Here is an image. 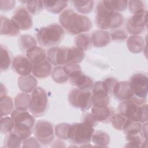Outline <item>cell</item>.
Instances as JSON below:
<instances>
[{
    "mask_svg": "<svg viewBox=\"0 0 148 148\" xmlns=\"http://www.w3.org/2000/svg\"><path fill=\"white\" fill-rule=\"evenodd\" d=\"M129 119L125 117L123 114L119 112L114 114L112 119V124L113 127L117 130L122 131L128 122Z\"/></svg>",
    "mask_w": 148,
    "mask_h": 148,
    "instance_id": "obj_38",
    "label": "cell"
},
{
    "mask_svg": "<svg viewBox=\"0 0 148 148\" xmlns=\"http://www.w3.org/2000/svg\"><path fill=\"white\" fill-rule=\"evenodd\" d=\"M18 45L20 49L27 52L29 49L37 46L36 40L31 35H22L18 39Z\"/></svg>",
    "mask_w": 148,
    "mask_h": 148,
    "instance_id": "obj_32",
    "label": "cell"
},
{
    "mask_svg": "<svg viewBox=\"0 0 148 148\" xmlns=\"http://www.w3.org/2000/svg\"><path fill=\"white\" fill-rule=\"evenodd\" d=\"M1 71H5L9 68L11 64V56L8 49L2 45H1L0 51Z\"/></svg>",
    "mask_w": 148,
    "mask_h": 148,
    "instance_id": "obj_34",
    "label": "cell"
},
{
    "mask_svg": "<svg viewBox=\"0 0 148 148\" xmlns=\"http://www.w3.org/2000/svg\"><path fill=\"white\" fill-rule=\"evenodd\" d=\"M16 4L15 1H0V10L2 12H8L14 8Z\"/></svg>",
    "mask_w": 148,
    "mask_h": 148,
    "instance_id": "obj_44",
    "label": "cell"
},
{
    "mask_svg": "<svg viewBox=\"0 0 148 148\" xmlns=\"http://www.w3.org/2000/svg\"><path fill=\"white\" fill-rule=\"evenodd\" d=\"M110 39L114 42H123L128 38L127 32L121 28L112 29L109 34Z\"/></svg>",
    "mask_w": 148,
    "mask_h": 148,
    "instance_id": "obj_41",
    "label": "cell"
},
{
    "mask_svg": "<svg viewBox=\"0 0 148 148\" xmlns=\"http://www.w3.org/2000/svg\"><path fill=\"white\" fill-rule=\"evenodd\" d=\"M127 6L130 12L133 14L145 10V5L142 1H129Z\"/></svg>",
    "mask_w": 148,
    "mask_h": 148,
    "instance_id": "obj_43",
    "label": "cell"
},
{
    "mask_svg": "<svg viewBox=\"0 0 148 148\" xmlns=\"http://www.w3.org/2000/svg\"><path fill=\"white\" fill-rule=\"evenodd\" d=\"M130 87L135 97L146 99L148 92V77L140 72L134 74L129 81Z\"/></svg>",
    "mask_w": 148,
    "mask_h": 148,
    "instance_id": "obj_12",
    "label": "cell"
},
{
    "mask_svg": "<svg viewBox=\"0 0 148 148\" xmlns=\"http://www.w3.org/2000/svg\"><path fill=\"white\" fill-rule=\"evenodd\" d=\"M102 2L106 9L118 13L125 11L128 5V1L124 0L102 1Z\"/></svg>",
    "mask_w": 148,
    "mask_h": 148,
    "instance_id": "obj_28",
    "label": "cell"
},
{
    "mask_svg": "<svg viewBox=\"0 0 148 148\" xmlns=\"http://www.w3.org/2000/svg\"><path fill=\"white\" fill-rule=\"evenodd\" d=\"M40 143L35 137H29L28 139L23 140V147H40Z\"/></svg>",
    "mask_w": 148,
    "mask_h": 148,
    "instance_id": "obj_46",
    "label": "cell"
},
{
    "mask_svg": "<svg viewBox=\"0 0 148 148\" xmlns=\"http://www.w3.org/2000/svg\"><path fill=\"white\" fill-rule=\"evenodd\" d=\"M142 137L140 134L126 135V139L128 143L125 147H141L143 141H142Z\"/></svg>",
    "mask_w": 148,
    "mask_h": 148,
    "instance_id": "obj_42",
    "label": "cell"
},
{
    "mask_svg": "<svg viewBox=\"0 0 148 148\" xmlns=\"http://www.w3.org/2000/svg\"><path fill=\"white\" fill-rule=\"evenodd\" d=\"M94 132V127L84 122L70 124L68 140L73 144L83 147L90 143Z\"/></svg>",
    "mask_w": 148,
    "mask_h": 148,
    "instance_id": "obj_7",
    "label": "cell"
},
{
    "mask_svg": "<svg viewBox=\"0 0 148 148\" xmlns=\"http://www.w3.org/2000/svg\"><path fill=\"white\" fill-rule=\"evenodd\" d=\"M13 70L20 76L29 75L32 72L31 64L27 56L18 55L14 57L12 62Z\"/></svg>",
    "mask_w": 148,
    "mask_h": 148,
    "instance_id": "obj_17",
    "label": "cell"
},
{
    "mask_svg": "<svg viewBox=\"0 0 148 148\" xmlns=\"http://www.w3.org/2000/svg\"><path fill=\"white\" fill-rule=\"evenodd\" d=\"M14 121L13 132L22 140L28 139L31 135L35 125V119L27 110L15 109L11 113Z\"/></svg>",
    "mask_w": 148,
    "mask_h": 148,
    "instance_id": "obj_5",
    "label": "cell"
},
{
    "mask_svg": "<svg viewBox=\"0 0 148 148\" xmlns=\"http://www.w3.org/2000/svg\"><path fill=\"white\" fill-rule=\"evenodd\" d=\"M31 96L28 93H20L14 98V103L16 109L27 110L29 108Z\"/></svg>",
    "mask_w": 148,
    "mask_h": 148,
    "instance_id": "obj_33",
    "label": "cell"
},
{
    "mask_svg": "<svg viewBox=\"0 0 148 148\" xmlns=\"http://www.w3.org/2000/svg\"><path fill=\"white\" fill-rule=\"evenodd\" d=\"M23 140L14 132L7 134L4 140V146L6 147H20Z\"/></svg>",
    "mask_w": 148,
    "mask_h": 148,
    "instance_id": "obj_36",
    "label": "cell"
},
{
    "mask_svg": "<svg viewBox=\"0 0 148 148\" xmlns=\"http://www.w3.org/2000/svg\"><path fill=\"white\" fill-rule=\"evenodd\" d=\"M12 20L14 21L20 30L22 31L28 30L33 26L31 16L24 6H20L14 11Z\"/></svg>",
    "mask_w": 148,
    "mask_h": 148,
    "instance_id": "obj_16",
    "label": "cell"
},
{
    "mask_svg": "<svg viewBox=\"0 0 148 148\" xmlns=\"http://www.w3.org/2000/svg\"><path fill=\"white\" fill-rule=\"evenodd\" d=\"M69 104L75 108L85 112L92 106V94L90 91H84L77 88L70 90L68 95Z\"/></svg>",
    "mask_w": 148,
    "mask_h": 148,
    "instance_id": "obj_9",
    "label": "cell"
},
{
    "mask_svg": "<svg viewBox=\"0 0 148 148\" xmlns=\"http://www.w3.org/2000/svg\"><path fill=\"white\" fill-rule=\"evenodd\" d=\"M14 128V121L12 117L6 116L1 117V132L3 134H8L12 132Z\"/></svg>",
    "mask_w": 148,
    "mask_h": 148,
    "instance_id": "obj_39",
    "label": "cell"
},
{
    "mask_svg": "<svg viewBox=\"0 0 148 148\" xmlns=\"http://www.w3.org/2000/svg\"><path fill=\"white\" fill-rule=\"evenodd\" d=\"M85 57V53L83 51L76 47L68 48L67 64H79L81 62Z\"/></svg>",
    "mask_w": 148,
    "mask_h": 148,
    "instance_id": "obj_27",
    "label": "cell"
},
{
    "mask_svg": "<svg viewBox=\"0 0 148 148\" xmlns=\"http://www.w3.org/2000/svg\"><path fill=\"white\" fill-rule=\"evenodd\" d=\"M82 122L87 123L94 127L98 124V121L94 118L92 113H86L83 115L82 117Z\"/></svg>",
    "mask_w": 148,
    "mask_h": 148,
    "instance_id": "obj_45",
    "label": "cell"
},
{
    "mask_svg": "<svg viewBox=\"0 0 148 148\" xmlns=\"http://www.w3.org/2000/svg\"><path fill=\"white\" fill-rule=\"evenodd\" d=\"M69 73L65 65H58L55 67L51 73L53 80L57 83H66L69 77Z\"/></svg>",
    "mask_w": 148,
    "mask_h": 148,
    "instance_id": "obj_24",
    "label": "cell"
},
{
    "mask_svg": "<svg viewBox=\"0 0 148 148\" xmlns=\"http://www.w3.org/2000/svg\"><path fill=\"white\" fill-rule=\"evenodd\" d=\"M48 98L46 91L40 87H36L31 95L29 110L34 117L43 116L48 108Z\"/></svg>",
    "mask_w": 148,
    "mask_h": 148,
    "instance_id": "obj_8",
    "label": "cell"
},
{
    "mask_svg": "<svg viewBox=\"0 0 148 148\" xmlns=\"http://www.w3.org/2000/svg\"><path fill=\"white\" fill-rule=\"evenodd\" d=\"M92 106L95 107L108 106L109 94L103 81L96 82L92 88Z\"/></svg>",
    "mask_w": 148,
    "mask_h": 148,
    "instance_id": "obj_13",
    "label": "cell"
},
{
    "mask_svg": "<svg viewBox=\"0 0 148 148\" xmlns=\"http://www.w3.org/2000/svg\"><path fill=\"white\" fill-rule=\"evenodd\" d=\"M64 35V29L57 23L40 28L36 35L39 44L46 47L56 46L63 40Z\"/></svg>",
    "mask_w": 148,
    "mask_h": 148,
    "instance_id": "obj_6",
    "label": "cell"
},
{
    "mask_svg": "<svg viewBox=\"0 0 148 148\" xmlns=\"http://www.w3.org/2000/svg\"><path fill=\"white\" fill-rule=\"evenodd\" d=\"M68 47L55 46L50 47L47 51V57L50 63L58 66L67 64Z\"/></svg>",
    "mask_w": 148,
    "mask_h": 148,
    "instance_id": "obj_15",
    "label": "cell"
},
{
    "mask_svg": "<svg viewBox=\"0 0 148 148\" xmlns=\"http://www.w3.org/2000/svg\"><path fill=\"white\" fill-rule=\"evenodd\" d=\"M59 23L64 31L72 35L87 32L92 27V21L88 17L72 9H65L60 13Z\"/></svg>",
    "mask_w": 148,
    "mask_h": 148,
    "instance_id": "obj_1",
    "label": "cell"
},
{
    "mask_svg": "<svg viewBox=\"0 0 148 148\" xmlns=\"http://www.w3.org/2000/svg\"><path fill=\"white\" fill-rule=\"evenodd\" d=\"M75 43L77 48L84 51L89 49L91 46V36L84 33L79 34L75 39Z\"/></svg>",
    "mask_w": 148,
    "mask_h": 148,
    "instance_id": "obj_30",
    "label": "cell"
},
{
    "mask_svg": "<svg viewBox=\"0 0 148 148\" xmlns=\"http://www.w3.org/2000/svg\"><path fill=\"white\" fill-rule=\"evenodd\" d=\"M72 5L77 12L82 14H88L93 9V1H71Z\"/></svg>",
    "mask_w": 148,
    "mask_h": 148,
    "instance_id": "obj_29",
    "label": "cell"
},
{
    "mask_svg": "<svg viewBox=\"0 0 148 148\" xmlns=\"http://www.w3.org/2000/svg\"><path fill=\"white\" fill-rule=\"evenodd\" d=\"M92 44L97 47H102L107 46L110 42L109 33L105 30L94 31L91 36Z\"/></svg>",
    "mask_w": 148,
    "mask_h": 148,
    "instance_id": "obj_21",
    "label": "cell"
},
{
    "mask_svg": "<svg viewBox=\"0 0 148 148\" xmlns=\"http://www.w3.org/2000/svg\"><path fill=\"white\" fill-rule=\"evenodd\" d=\"M123 16L120 13L106 9L102 1L98 2L95 11V23L102 30L116 29L123 23Z\"/></svg>",
    "mask_w": 148,
    "mask_h": 148,
    "instance_id": "obj_4",
    "label": "cell"
},
{
    "mask_svg": "<svg viewBox=\"0 0 148 148\" xmlns=\"http://www.w3.org/2000/svg\"><path fill=\"white\" fill-rule=\"evenodd\" d=\"M1 35L16 36L20 34V29L12 19L1 15Z\"/></svg>",
    "mask_w": 148,
    "mask_h": 148,
    "instance_id": "obj_20",
    "label": "cell"
},
{
    "mask_svg": "<svg viewBox=\"0 0 148 148\" xmlns=\"http://www.w3.org/2000/svg\"><path fill=\"white\" fill-rule=\"evenodd\" d=\"M13 102L12 99L7 95L1 97L0 111L1 117L7 116L13 112Z\"/></svg>",
    "mask_w": 148,
    "mask_h": 148,
    "instance_id": "obj_31",
    "label": "cell"
},
{
    "mask_svg": "<svg viewBox=\"0 0 148 148\" xmlns=\"http://www.w3.org/2000/svg\"><path fill=\"white\" fill-rule=\"evenodd\" d=\"M23 3H25L26 9L32 15L38 14L44 8L43 2L40 1H23Z\"/></svg>",
    "mask_w": 148,
    "mask_h": 148,
    "instance_id": "obj_35",
    "label": "cell"
},
{
    "mask_svg": "<svg viewBox=\"0 0 148 148\" xmlns=\"http://www.w3.org/2000/svg\"><path fill=\"white\" fill-rule=\"evenodd\" d=\"M141 123L128 120L126 125L122 130L124 134L126 135H134L140 134Z\"/></svg>",
    "mask_w": 148,
    "mask_h": 148,
    "instance_id": "obj_37",
    "label": "cell"
},
{
    "mask_svg": "<svg viewBox=\"0 0 148 148\" xmlns=\"http://www.w3.org/2000/svg\"><path fill=\"white\" fill-rule=\"evenodd\" d=\"M91 113L98 122L109 123L111 122L114 112L113 109L109 105L99 107L92 106Z\"/></svg>",
    "mask_w": 148,
    "mask_h": 148,
    "instance_id": "obj_19",
    "label": "cell"
},
{
    "mask_svg": "<svg viewBox=\"0 0 148 148\" xmlns=\"http://www.w3.org/2000/svg\"><path fill=\"white\" fill-rule=\"evenodd\" d=\"M68 80L72 86L84 91L92 90L94 84L92 80L89 76L84 74L81 69L71 73Z\"/></svg>",
    "mask_w": 148,
    "mask_h": 148,
    "instance_id": "obj_14",
    "label": "cell"
},
{
    "mask_svg": "<svg viewBox=\"0 0 148 148\" xmlns=\"http://www.w3.org/2000/svg\"><path fill=\"white\" fill-rule=\"evenodd\" d=\"M145 40L140 35H131L128 38L127 46L129 51L137 54L142 52L145 47Z\"/></svg>",
    "mask_w": 148,
    "mask_h": 148,
    "instance_id": "obj_23",
    "label": "cell"
},
{
    "mask_svg": "<svg viewBox=\"0 0 148 148\" xmlns=\"http://www.w3.org/2000/svg\"><path fill=\"white\" fill-rule=\"evenodd\" d=\"M18 86L20 90L25 93H29L36 87L38 81L32 75L20 76L18 78Z\"/></svg>",
    "mask_w": 148,
    "mask_h": 148,
    "instance_id": "obj_22",
    "label": "cell"
},
{
    "mask_svg": "<svg viewBox=\"0 0 148 148\" xmlns=\"http://www.w3.org/2000/svg\"><path fill=\"white\" fill-rule=\"evenodd\" d=\"M110 138L108 133L101 130L94 131L92 137L91 141L97 146L108 147L110 143Z\"/></svg>",
    "mask_w": 148,
    "mask_h": 148,
    "instance_id": "obj_26",
    "label": "cell"
},
{
    "mask_svg": "<svg viewBox=\"0 0 148 148\" xmlns=\"http://www.w3.org/2000/svg\"><path fill=\"white\" fill-rule=\"evenodd\" d=\"M103 81V82L105 84V86L108 90L109 95H112L113 87H114L115 84L116 83V82H117V80L112 77H107Z\"/></svg>",
    "mask_w": 148,
    "mask_h": 148,
    "instance_id": "obj_47",
    "label": "cell"
},
{
    "mask_svg": "<svg viewBox=\"0 0 148 148\" xmlns=\"http://www.w3.org/2000/svg\"><path fill=\"white\" fill-rule=\"evenodd\" d=\"M118 110L130 120L145 123L147 121V105L146 99L136 97L123 101L119 105Z\"/></svg>",
    "mask_w": 148,
    "mask_h": 148,
    "instance_id": "obj_2",
    "label": "cell"
},
{
    "mask_svg": "<svg viewBox=\"0 0 148 148\" xmlns=\"http://www.w3.org/2000/svg\"><path fill=\"white\" fill-rule=\"evenodd\" d=\"M112 95L121 101L129 99L134 97L129 82L117 81L113 87Z\"/></svg>",
    "mask_w": 148,
    "mask_h": 148,
    "instance_id": "obj_18",
    "label": "cell"
},
{
    "mask_svg": "<svg viewBox=\"0 0 148 148\" xmlns=\"http://www.w3.org/2000/svg\"><path fill=\"white\" fill-rule=\"evenodd\" d=\"M26 56L30 61L32 73L34 76L44 79L51 74L52 66L44 49L38 46L34 47L26 52Z\"/></svg>",
    "mask_w": 148,
    "mask_h": 148,
    "instance_id": "obj_3",
    "label": "cell"
},
{
    "mask_svg": "<svg viewBox=\"0 0 148 148\" xmlns=\"http://www.w3.org/2000/svg\"><path fill=\"white\" fill-rule=\"evenodd\" d=\"M147 10L134 14L126 22L125 27L132 35H139L143 33L147 27Z\"/></svg>",
    "mask_w": 148,
    "mask_h": 148,
    "instance_id": "obj_11",
    "label": "cell"
},
{
    "mask_svg": "<svg viewBox=\"0 0 148 148\" xmlns=\"http://www.w3.org/2000/svg\"><path fill=\"white\" fill-rule=\"evenodd\" d=\"M6 88H5V87L3 85V84L1 83V97L6 95Z\"/></svg>",
    "mask_w": 148,
    "mask_h": 148,
    "instance_id": "obj_48",
    "label": "cell"
},
{
    "mask_svg": "<svg viewBox=\"0 0 148 148\" xmlns=\"http://www.w3.org/2000/svg\"><path fill=\"white\" fill-rule=\"evenodd\" d=\"M70 124L61 123L55 127L54 133L57 138L62 140H68V132Z\"/></svg>",
    "mask_w": 148,
    "mask_h": 148,
    "instance_id": "obj_40",
    "label": "cell"
},
{
    "mask_svg": "<svg viewBox=\"0 0 148 148\" xmlns=\"http://www.w3.org/2000/svg\"><path fill=\"white\" fill-rule=\"evenodd\" d=\"M44 8L49 12L53 14L61 13L68 6L67 1H44Z\"/></svg>",
    "mask_w": 148,
    "mask_h": 148,
    "instance_id": "obj_25",
    "label": "cell"
},
{
    "mask_svg": "<svg viewBox=\"0 0 148 148\" xmlns=\"http://www.w3.org/2000/svg\"><path fill=\"white\" fill-rule=\"evenodd\" d=\"M35 137L42 145L47 146L54 139V130L53 124L48 121L39 120L34 125Z\"/></svg>",
    "mask_w": 148,
    "mask_h": 148,
    "instance_id": "obj_10",
    "label": "cell"
}]
</instances>
